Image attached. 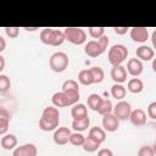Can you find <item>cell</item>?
Listing matches in <instances>:
<instances>
[{
  "label": "cell",
  "instance_id": "7",
  "mask_svg": "<svg viewBox=\"0 0 156 156\" xmlns=\"http://www.w3.org/2000/svg\"><path fill=\"white\" fill-rule=\"evenodd\" d=\"M132 112V106L128 101H124V100H121L116 104V106H113V110H112V113L113 116L119 121H124L127 118H129V115Z\"/></svg>",
  "mask_w": 156,
  "mask_h": 156
},
{
  "label": "cell",
  "instance_id": "2",
  "mask_svg": "<svg viewBox=\"0 0 156 156\" xmlns=\"http://www.w3.org/2000/svg\"><path fill=\"white\" fill-rule=\"evenodd\" d=\"M79 91H56L52 98V106L55 107H67L73 106L79 101Z\"/></svg>",
  "mask_w": 156,
  "mask_h": 156
},
{
  "label": "cell",
  "instance_id": "30",
  "mask_svg": "<svg viewBox=\"0 0 156 156\" xmlns=\"http://www.w3.org/2000/svg\"><path fill=\"white\" fill-rule=\"evenodd\" d=\"M11 88V80L6 74H0V94H5Z\"/></svg>",
  "mask_w": 156,
  "mask_h": 156
},
{
  "label": "cell",
  "instance_id": "20",
  "mask_svg": "<svg viewBox=\"0 0 156 156\" xmlns=\"http://www.w3.org/2000/svg\"><path fill=\"white\" fill-rule=\"evenodd\" d=\"M0 144L5 150H13L17 146V138L13 134H5L1 138Z\"/></svg>",
  "mask_w": 156,
  "mask_h": 156
},
{
  "label": "cell",
  "instance_id": "25",
  "mask_svg": "<svg viewBox=\"0 0 156 156\" xmlns=\"http://www.w3.org/2000/svg\"><path fill=\"white\" fill-rule=\"evenodd\" d=\"M78 82L83 85H90V84H94L93 82V77H91V73L88 69H82L79 73H78Z\"/></svg>",
  "mask_w": 156,
  "mask_h": 156
},
{
  "label": "cell",
  "instance_id": "27",
  "mask_svg": "<svg viewBox=\"0 0 156 156\" xmlns=\"http://www.w3.org/2000/svg\"><path fill=\"white\" fill-rule=\"evenodd\" d=\"M85 140V136L83 134H80L79 132H74V133H71L69 135V139H68V143L74 145V146H82L83 143Z\"/></svg>",
  "mask_w": 156,
  "mask_h": 156
},
{
  "label": "cell",
  "instance_id": "38",
  "mask_svg": "<svg viewBox=\"0 0 156 156\" xmlns=\"http://www.w3.org/2000/svg\"><path fill=\"white\" fill-rule=\"evenodd\" d=\"M98 156H113V152L110 149H100L98 151Z\"/></svg>",
  "mask_w": 156,
  "mask_h": 156
},
{
  "label": "cell",
  "instance_id": "3",
  "mask_svg": "<svg viewBox=\"0 0 156 156\" xmlns=\"http://www.w3.org/2000/svg\"><path fill=\"white\" fill-rule=\"evenodd\" d=\"M65 34L62 30L54 28H43L40 30V41L50 46H60L65 41Z\"/></svg>",
  "mask_w": 156,
  "mask_h": 156
},
{
  "label": "cell",
  "instance_id": "33",
  "mask_svg": "<svg viewBox=\"0 0 156 156\" xmlns=\"http://www.w3.org/2000/svg\"><path fill=\"white\" fill-rule=\"evenodd\" d=\"M155 147L150 145H143L138 150V156H155Z\"/></svg>",
  "mask_w": 156,
  "mask_h": 156
},
{
  "label": "cell",
  "instance_id": "22",
  "mask_svg": "<svg viewBox=\"0 0 156 156\" xmlns=\"http://www.w3.org/2000/svg\"><path fill=\"white\" fill-rule=\"evenodd\" d=\"M90 126V118L89 117H85L83 119H73L72 121V128L74 132H83V130H87L88 127Z\"/></svg>",
  "mask_w": 156,
  "mask_h": 156
},
{
  "label": "cell",
  "instance_id": "12",
  "mask_svg": "<svg viewBox=\"0 0 156 156\" xmlns=\"http://www.w3.org/2000/svg\"><path fill=\"white\" fill-rule=\"evenodd\" d=\"M129 121L134 127H143L146 124V113L143 108L132 110L129 115Z\"/></svg>",
  "mask_w": 156,
  "mask_h": 156
},
{
  "label": "cell",
  "instance_id": "37",
  "mask_svg": "<svg viewBox=\"0 0 156 156\" xmlns=\"http://www.w3.org/2000/svg\"><path fill=\"white\" fill-rule=\"evenodd\" d=\"M113 29H115V33L118 34V35H123V34H126L129 30L128 27H115Z\"/></svg>",
  "mask_w": 156,
  "mask_h": 156
},
{
  "label": "cell",
  "instance_id": "31",
  "mask_svg": "<svg viewBox=\"0 0 156 156\" xmlns=\"http://www.w3.org/2000/svg\"><path fill=\"white\" fill-rule=\"evenodd\" d=\"M10 117L9 115H0V135H5L9 130Z\"/></svg>",
  "mask_w": 156,
  "mask_h": 156
},
{
  "label": "cell",
  "instance_id": "6",
  "mask_svg": "<svg viewBox=\"0 0 156 156\" xmlns=\"http://www.w3.org/2000/svg\"><path fill=\"white\" fill-rule=\"evenodd\" d=\"M63 34H65V39L74 45H82L87 41V33L83 28L67 27V28H65Z\"/></svg>",
  "mask_w": 156,
  "mask_h": 156
},
{
  "label": "cell",
  "instance_id": "10",
  "mask_svg": "<svg viewBox=\"0 0 156 156\" xmlns=\"http://www.w3.org/2000/svg\"><path fill=\"white\" fill-rule=\"evenodd\" d=\"M110 76L112 78V80L116 84H122L127 80V69L124 66L122 65H117V66H112Z\"/></svg>",
  "mask_w": 156,
  "mask_h": 156
},
{
  "label": "cell",
  "instance_id": "41",
  "mask_svg": "<svg viewBox=\"0 0 156 156\" xmlns=\"http://www.w3.org/2000/svg\"><path fill=\"white\" fill-rule=\"evenodd\" d=\"M23 29H26V30H28V32H34V30L39 29V27H24Z\"/></svg>",
  "mask_w": 156,
  "mask_h": 156
},
{
  "label": "cell",
  "instance_id": "11",
  "mask_svg": "<svg viewBox=\"0 0 156 156\" xmlns=\"http://www.w3.org/2000/svg\"><path fill=\"white\" fill-rule=\"evenodd\" d=\"M127 73H129L132 77H139L141 73H143V69H144V66H143V62L134 57V58H129L128 62H127Z\"/></svg>",
  "mask_w": 156,
  "mask_h": 156
},
{
  "label": "cell",
  "instance_id": "8",
  "mask_svg": "<svg viewBox=\"0 0 156 156\" xmlns=\"http://www.w3.org/2000/svg\"><path fill=\"white\" fill-rule=\"evenodd\" d=\"M38 155V149L34 144L27 143L21 146H17L13 149L12 156H37Z\"/></svg>",
  "mask_w": 156,
  "mask_h": 156
},
{
  "label": "cell",
  "instance_id": "40",
  "mask_svg": "<svg viewBox=\"0 0 156 156\" xmlns=\"http://www.w3.org/2000/svg\"><path fill=\"white\" fill-rule=\"evenodd\" d=\"M4 68H5V57L0 55V72L4 71Z\"/></svg>",
  "mask_w": 156,
  "mask_h": 156
},
{
  "label": "cell",
  "instance_id": "28",
  "mask_svg": "<svg viewBox=\"0 0 156 156\" xmlns=\"http://www.w3.org/2000/svg\"><path fill=\"white\" fill-rule=\"evenodd\" d=\"M61 91H79V85L78 82L74 79H67L62 84V90Z\"/></svg>",
  "mask_w": 156,
  "mask_h": 156
},
{
  "label": "cell",
  "instance_id": "16",
  "mask_svg": "<svg viewBox=\"0 0 156 156\" xmlns=\"http://www.w3.org/2000/svg\"><path fill=\"white\" fill-rule=\"evenodd\" d=\"M135 54H136V57L140 61H150L155 56L154 48H151L149 45H140L139 48H136Z\"/></svg>",
  "mask_w": 156,
  "mask_h": 156
},
{
  "label": "cell",
  "instance_id": "23",
  "mask_svg": "<svg viewBox=\"0 0 156 156\" xmlns=\"http://www.w3.org/2000/svg\"><path fill=\"white\" fill-rule=\"evenodd\" d=\"M126 94H127V89L122 85V84H113L111 87V95L112 98H115L116 100H123V98H126Z\"/></svg>",
  "mask_w": 156,
  "mask_h": 156
},
{
  "label": "cell",
  "instance_id": "9",
  "mask_svg": "<svg viewBox=\"0 0 156 156\" xmlns=\"http://www.w3.org/2000/svg\"><path fill=\"white\" fill-rule=\"evenodd\" d=\"M69 135H71V130L67 127H58L55 129L52 139H54V143L57 145H66L68 143Z\"/></svg>",
  "mask_w": 156,
  "mask_h": 156
},
{
  "label": "cell",
  "instance_id": "35",
  "mask_svg": "<svg viewBox=\"0 0 156 156\" xmlns=\"http://www.w3.org/2000/svg\"><path fill=\"white\" fill-rule=\"evenodd\" d=\"M147 116H149L151 119H156V101L151 102V104L147 106Z\"/></svg>",
  "mask_w": 156,
  "mask_h": 156
},
{
  "label": "cell",
  "instance_id": "13",
  "mask_svg": "<svg viewBox=\"0 0 156 156\" xmlns=\"http://www.w3.org/2000/svg\"><path fill=\"white\" fill-rule=\"evenodd\" d=\"M84 52L89 57H98L101 54H104L105 50L100 46V44L98 43V40H89L84 45Z\"/></svg>",
  "mask_w": 156,
  "mask_h": 156
},
{
  "label": "cell",
  "instance_id": "15",
  "mask_svg": "<svg viewBox=\"0 0 156 156\" xmlns=\"http://www.w3.org/2000/svg\"><path fill=\"white\" fill-rule=\"evenodd\" d=\"M130 38L136 43H145L149 39V30L146 27L130 28Z\"/></svg>",
  "mask_w": 156,
  "mask_h": 156
},
{
  "label": "cell",
  "instance_id": "1",
  "mask_svg": "<svg viewBox=\"0 0 156 156\" xmlns=\"http://www.w3.org/2000/svg\"><path fill=\"white\" fill-rule=\"evenodd\" d=\"M60 123V112L55 106H48L44 108L39 119V128L44 132L55 130Z\"/></svg>",
  "mask_w": 156,
  "mask_h": 156
},
{
  "label": "cell",
  "instance_id": "29",
  "mask_svg": "<svg viewBox=\"0 0 156 156\" xmlns=\"http://www.w3.org/2000/svg\"><path fill=\"white\" fill-rule=\"evenodd\" d=\"M82 146H83L84 151H87V152H95L99 149L100 144H98L96 141L91 140L90 138H85V140H84V143H83Z\"/></svg>",
  "mask_w": 156,
  "mask_h": 156
},
{
  "label": "cell",
  "instance_id": "5",
  "mask_svg": "<svg viewBox=\"0 0 156 156\" xmlns=\"http://www.w3.org/2000/svg\"><path fill=\"white\" fill-rule=\"evenodd\" d=\"M68 63H69L68 55L63 51H56L49 58V66L56 73H61L66 71V68L68 67Z\"/></svg>",
  "mask_w": 156,
  "mask_h": 156
},
{
  "label": "cell",
  "instance_id": "14",
  "mask_svg": "<svg viewBox=\"0 0 156 156\" xmlns=\"http://www.w3.org/2000/svg\"><path fill=\"white\" fill-rule=\"evenodd\" d=\"M102 129L105 132H116L119 127V121L113 116V113H108V115H104L102 116Z\"/></svg>",
  "mask_w": 156,
  "mask_h": 156
},
{
  "label": "cell",
  "instance_id": "26",
  "mask_svg": "<svg viewBox=\"0 0 156 156\" xmlns=\"http://www.w3.org/2000/svg\"><path fill=\"white\" fill-rule=\"evenodd\" d=\"M112 110H113V105L111 102V100L108 99H102V102L98 110V112L104 116V115H108V113H112Z\"/></svg>",
  "mask_w": 156,
  "mask_h": 156
},
{
  "label": "cell",
  "instance_id": "39",
  "mask_svg": "<svg viewBox=\"0 0 156 156\" xmlns=\"http://www.w3.org/2000/svg\"><path fill=\"white\" fill-rule=\"evenodd\" d=\"M6 49V40L0 35V54Z\"/></svg>",
  "mask_w": 156,
  "mask_h": 156
},
{
  "label": "cell",
  "instance_id": "42",
  "mask_svg": "<svg viewBox=\"0 0 156 156\" xmlns=\"http://www.w3.org/2000/svg\"><path fill=\"white\" fill-rule=\"evenodd\" d=\"M155 39H156V32L154 30V32H152V37H151V40H152V45H154V46L156 45V41H155Z\"/></svg>",
  "mask_w": 156,
  "mask_h": 156
},
{
  "label": "cell",
  "instance_id": "19",
  "mask_svg": "<svg viewBox=\"0 0 156 156\" xmlns=\"http://www.w3.org/2000/svg\"><path fill=\"white\" fill-rule=\"evenodd\" d=\"M127 89L133 94H139L144 90V83L140 78H132L127 83Z\"/></svg>",
  "mask_w": 156,
  "mask_h": 156
},
{
  "label": "cell",
  "instance_id": "34",
  "mask_svg": "<svg viewBox=\"0 0 156 156\" xmlns=\"http://www.w3.org/2000/svg\"><path fill=\"white\" fill-rule=\"evenodd\" d=\"M4 29H5L6 35H7L9 38H11V39L17 38L18 34H20V28H18V27H5Z\"/></svg>",
  "mask_w": 156,
  "mask_h": 156
},
{
  "label": "cell",
  "instance_id": "18",
  "mask_svg": "<svg viewBox=\"0 0 156 156\" xmlns=\"http://www.w3.org/2000/svg\"><path fill=\"white\" fill-rule=\"evenodd\" d=\"M71 116L73 117V119H83V118L88 117V108H87V106L84 104L77 102L71 108Z\"/></svg>",
  "mask_w": 156,
  "mask_h": 156
},
{
  "label": "cell",
  "instance_id": "36",
  "mask_svg": "<svg viewBox=\"0 0 156 156\" xmlns=\"http://www.w3.org/2000/svg\"><path fill=\"white\" fill-rule=\"evenodd\" d=\"M98 43L100 44V46L106 51V49H107V46H108V43H110V39H108V37L107 35H102L101 38H99L98 39Z\"/></svg>",
  "mask_w": 156,
  "mask_h": 156
},
{
  "label": "cell",
  "instance_id": "32",
  "mask_svg": "<svg viewBox=\"0 0 156 156\" xmlns=\"http://www.w3.org/2000/svg\"><path fill=\"white\" fill-rule=\"evenodd\" d=\"M88 32H89V35L94 39H99L102 35H105V28L104 27H89Z\"/></svg>",
  "mask_w": 156,
  "mask_h": 156
},
{
  "label": "cell",
  "instance_id": "21",
  "mask_svg": "<svg viewBox=\"0 0 156 156\" xmlns=\"http://www.w3.org/2000/svg\"><path fill=\"white\" fill-rule=\"evenodd\" d=\"M101 102H102V98H101L99 94H95V93L90 94V95L88 96V99H87L88 107H89L90 110H93V111H96V112H98V110H99Z\"/></svg>",
  "mask_w": 156,
  "mask_h": 156
},
{
  "label": "cell",
  "instance_id": "24",
  "mask_svg": "<svg viewBox=\"0 0 156 156\" xmlns=\"http://www.w3.org/2000/svg\"><path fill=\"white\" fill-rule=\"evenodd\" d=\"M89 71H90V73H91L94 84H99V83H101V82L104 80V78H105V72H104V69H102L101 67H99V66H93V67L89 68Z\"/></svg>",
  "mask_w": 156,
  "mask_h": 156
},
{
  "label": "cell",
  "instance_id": "4",
  "mask_svg": "<svg viewBox=\"0 0 156 156\" xmlns=\"http://www.w3.org/2000/svg\"><path fill=\"white\" fill-rule=\"evenodd\" d=\"M127 56H128V49L123 44H115V45H112L108 49V52H107L108 62L112 66L122 65V62L127 58Z\"/></svg>",
  "mask_w": 156,
  "mask_h": 156
},
{
  "label": "cell",
  "instance_id": "17",
  "mask_svg": "<svg viewBox=\"0 0 156 156\" xmlns=\"http://www.w3.org/2000/svg\"><path fill=\"white\" fill-rule=\"evenodd\" d=\"M88 138L96 141L98 144H101L106 140V132L101 127H91L88 133Z\"/></svg>",
  "mask_w": 156,
  "mask_h": 156
}]
</instances>
